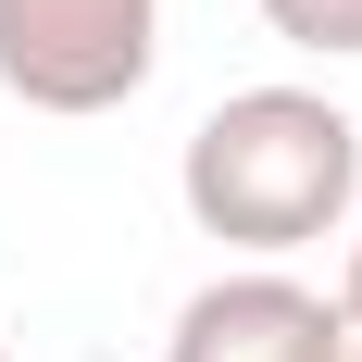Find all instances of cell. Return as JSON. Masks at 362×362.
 <instances>
[{
	"label": "cell",
	"mask_w": 362,
	"mask_h": 362,
	"mask_svg": "<svg viewBox=\"0 0 362 362\" xmlns=\"http://www.w3.org/2000/svg\"><path fill=\"white\" fill-rule=\"evenodd\" d=\"M262 25L288 50H362V0H262Z\"/></svg>",
	"instance_id": "4"
},
{
	"label": "cell",
	"mask_w": 362,
	"mask_h": 362,
	"mask_svg": "<svg viewBox=\"0 0 362 362\" xmlns=\"http://www.w3.org/2000/svg\"><path fill=\"white\" fill-rule=\"evenodd\" d=\"M0 362H13V350H0Z\"/></svg>",
	"instance_id": "7"
},
{
	"label": "cell",
	"mask_w": 362,
	"mask_h": 362,
	"mask_svg": "<svg viewBox=\"0 0 362 362\" xmlns=\"http://www.w3.org/2000/svg\"><path fill=\"white\" fill-rule=\"evenodd\" d=\"M325 362H362V325H350V313H337V337H325Z\"/></svg>",
	"instance_id": "5"
},
{
	"label": "cell",
	"mask_w": 362,
	"mask_h": 362,
	"mask_svg": "<svg viewBox=\"0 0 362 362\" xmlns=\"http://www.w3.org/2000/svg\"><path fill=\"white\" fill-rule=\"evenodd\" d=\"M187 213H200V238H225V250H300V238H325L337 213H350L362 187V125L325 100V88H225L200 125H187Z\"/></svg>",
	"instance_id": "1"
},
{
	"label": "cell",
	"mask_w": 362,
	"mask_h": 362,
	"mask_svg": "<svg viewBox=\"0 0 362 362\" xmlns=\"http://www.w3.org/2000/svg\"><path fill=\"white\" fill-rule=\"evenodd\" d=\"M337 300H313L300 275H213V288L175 313L163 362H325Z\"/></svg>",
	"instance_id": "3"
},
{
	"label": "cell",
	"mask_w": 362,
	"mask_h": 362,
	"mask_svg": "<svg viewBox=\"0 0 362 362\" xmlns=\"http://www.w3.org/2000/svg\"><path fill=\"white\" fill-rule=\"evenodd\" d=\"M163 0H0V88L37 112H112L138 100Z\"/></svg>",
	"instance_id": "2"
},
{
	"label": "cell",
	"mask_w": 362,
	"mask_h": 362,
	"mask_svg": "<svg viewBox=\"0 0 362 362\" xmlns=\"http://www.w3.org/2000/svg\"><path fill=\"white\" fill-rule=\"evenodd\" d=\"M337 313H350V325H362V238H350V288H337Z\"/></svg>",
	"instance_id": "6"
}]
</instances>
